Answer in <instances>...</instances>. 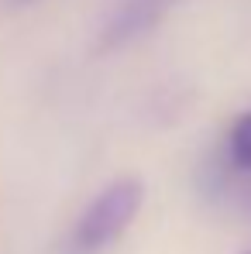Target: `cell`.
Instances as JSON below:
<instances>
[{"mask_svg":"<svg viewBox=\"0 0 251 254\" xmlns=\"http://www.w3.org/2000/svg\"><path fill=\"white\" fill-rule=\"evenodd\" d=\"M145 203V186L141 179L127 175L110 182L76 220L73 234H69V254H100L107 251L127 227L134 223V216Z\"/></svg>","mask_w":251,"mask_h":254,"instance_id":"6da1fadb","label":"cell"},{"mask_svg":"<svg viewBox=\"0 0 251 254\" xmlns=\"http://www.w3.org/2000/svg\"><path fill=\"white\" fill-rule=\"evenodd\" d=\"M172 7H175V0H117V7L110 10V17L100 31V52H114V48L138 42Z\"/></svg>","mask_w":251,"mask_h":254,"instance_id":"7a4b0ae2","label":"cell"},{"mask_svg":"<svg viewBox=\"0 0 251 254\" xmlns=\"http://www.w3.org/2000/svg\"><path fill=\"white\" fill-rule=\"evenodd\" d=\"M224 162L231 165V172H251V110H245L227 130Z\"/></svg>","mask_w":251,"mask_h":254,"instance_id":"3957f363","label":"cell"},{"mask_svg":"<svg viewBox=\"0 0 251 254\" xmlns=\"http://www.w3.org/2000/svg\"><path fill=\"white\" fill-rule=\"evenodd\" d=\"M14 7H31V3H38V0H10Z\"/></svg>","mask_w":251,"mask_h":254,"instance_id":"277c9868","label":"cell"},{"mask_svg":"<svg viewBox=\"0 0 251 254\" xmlns=\"http://www.w3.org/2000/svg\"><path fill=\"white\" fill-rule=\"evenodd\" d=\"M245 254H251V251H245Z\"/></svg>","mask_w":251,"mask_h":254,"instance_id":"5b68a950","label":"cell"}]
</instances>
